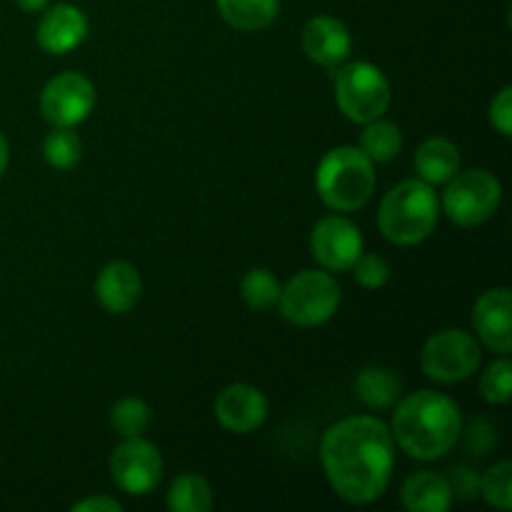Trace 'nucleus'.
Wrapping results in <instances>:
<instances>
[{"mask_svg": "<svg viewBox=\"0 0 512 512\" xmlns=\"http://www.w3.org/2000/svg\"><path fill=\"white\" fill-rule=\"evenodd\" d=\"M320 463L335 493L350 505L375 503L395 468L393 433L373 415L335 423L320 443Z\"/></svg>", "mask_w": 512, "mask_h": 512, "instance_id": "1", "label": "nucleus"}, {"mask_svg": "<svg viewBox=\"0 0 512 512\" xmlns=\"http://www.w3.org/2000/svg\"><path fill=\"white\" fill-rule=\"evenodd\" d=\"M463 415L453 398L435 390H418L398 405L393 438L410 458L438 460L458 443Z\"/></svg>", "mask_w": 512, "mask_h": 512, "instance_id": "2", "label": "nucleus"}, {"mask_svg": "<svg viewBox=\"0 0 512 512\" xmlns=\"http://www.w3.org/2000/svg\"><path fill=\"white\" fill-rule=\"evenodd\" d=\"M440 220V200L425 180H403L383 198L378 225L395 245H418L430 238Z\"/></svg>", "mask_w": 512, "mask_h": 512, "instance_id": "3", "label": "nucleus"}, {"mask_svg": "<svg viewBox=\"0 0 512 512\" xmlns=\"http://www.w3.org/2000/svg\"><path fill=\"white\" fill-rule=\"evenodd\" d=\"M315 188L330 210L338 213L360 210L375 190L373 160L353 145L333 148L320 160Z\"/></svg>", "mask_w": 512, "mask_h": 512, "instance_id": "4", "label": "nucleus"}, {"mask_svg": "<svg viewBox=\"0 0 512 512\" xmlns=\"http://www.w3.org/2000/svg\"><path fill=\"white\" fill-rule=\"evenodd\" d=\"M338 305L340 285L328 270H300L285 288H280V313L298 328H318L328 323Z\"/></svg>", "mask_w": 512, "mask_h": 512, "instance_id": "5", "label": "nucleus"}, {"mask_svg": "<svg viewBox=\"0 0 512 512\" xmlns=\"http://www.w3.org/2000/svg\"><path fill=\"white\" fill-rule=\"evenodd\" d=\"M390 83L383 70L365 60L335 68V100L343 115L353 123H370L388 110Z\"/></svg>", "mask_w": 512, "mask_h": 512, "instance_id": "6", "label": "nucleus"}, {"mask_svg": "<svg viewBox=\"0 0 512 512\" xmlns=\"http://www.w3.org/2000/svg\"><path fill=\"white\" fill-rule=\"evenodd\" d=\"M448 188L443 193V213L460 228H478L488 223L498 210L503 188L493 173L483 168L455 173L448 180Z\"/></svg>", "mask_w": 512, "mask_h": 512, "instance_id": "7", "label": "nucleus"}, {"mask_svg": "<svg viewBox=\"0 0 512 512\" xmlns=\"http://www.w3.org/2000/svg\"><path fill=\"white\" fill-rule=\"evenodd\" d=\"M480 345L465 330H440L433 338L425 340L420 350V365L428 378L435 383H460L470 378L480 365Z\"/></svg>", "mask_w": 512, "mask_h": 512, "instance_id": "8", "label": "nucleus"}, {"mask_svg": "<svg viewBox=\"0 0 512 512\" xmlns=\"http://www.w3.org/2000/svg\"><path fill=\"white\" fill-rule=\"evenodd\" d=\"M95 108V85L83 73H60L40 93V113L53 128H75Z\"/></svg>", "mask_w": 512, "mask_h": 512, "instance_id": "9", "label": "nucleus"}, {"mask_svg": "<svg viewBox=\"0 0 512 512\" xmlns=\"http://www.w3.org/2000/svg\"><path fill=\"white\" fill-rule=\"evenodd\" d=\"M110 478L120 490L130 495H148L158 488L163 478V458L153 443L138 438H125L110 455Z\"/></svg>", "mask_w": 512, "mask_h": 512, "instance_id": "10", "label": "nucleus"}, {"mask_svg": "<svg viewBox=\"0 0 512 512\" xmlns=\"http://www.w3.org/2000/svg\"><path fill=\"white\" fill-rule=\"evenodd\" d=\"M310 250L325 270L345 273L363 253V235L353 220L343 215H328L313 228Z\"/></svg>", "mask_w": 512, "mask_h": 512, "instance_id": "11", "label": "nucleus"}, {"mask_svg": "<svg viewBox=\"0 0 512 512\" xmlns=\"http://www.w3.org/2000/svg\"><path fill=\"white\" fill-rule=\"evenodd\" d=\"M215 418L225 430L235 435L253 433L268 418V400L253 385H228L215 398Z\"/></svg>", "mask_w": 512, "mask_h": 512, "instance_id": "12", "label": "nucleus"}, {"mask_svg": "<svg viewBox=\"0 0 512 512\" xmlns=\"http://www.w3.org/2000/svg\"><path fill=\"white\" fill-rule=\"evenodd\" d=\"M473 328L478 338L493 353H512V323H510V290L493 288L478 298L473 308Z\"/></svg>", "mask_w": 512, "mask_h": 512, "instance_id": "13", "label": "nucleus"}, {"mask_svg": "<svg viewBox=\"0 0 512 512\" xmlns=\"http://www.w3.org/2000/svg\"><path fill=\"white\" fill-rule=\"evenodd\" d=\"M88 15L68 3L45 10L38 23V43L45 53L65 55L88 38Z\"/></svg>", "mask_w": 512, "mask_h": 512, "instance_id": "14", "label": "nucleus"}, {"mask_svg": "<svg viewBox=\"0 0 512 512\" xmlns=\"http://www.w3.org/2000/svg\"><path fill=\"white\" fill-rule=\"evenodd\" d=\"M303 48L313 63L323 68L335 70L348 60L353 40H350L348 28L338 18L330 15H318L310 20L303 30Z\"/></svg>", "mask_w": 512, "mask_h": 512, "instance_id": "15", "label": "nucleus"}, {"mask_svg": "<svg viewBox=\"0 0 512 512\" xmlns=\"http://www.w3.org/2000/svg\"><path fill=\"white\" fill-rule=\"evenodd\" d=\"M140 293H143V280H140L135 265L125 263V260L108 263L98 273V280H95L98 303L113 315H123L133 310L138 305Z\"/></svg>", "mask_w": 512, "mask_h": 512, "instance_id": "16", "label": "nucleus"}, {"mask_svg": "<svg viewBox=\"0 0 512 512\" xmlns=\"http://www.w3.org/2000/svg\"><path fill=\"white\" fill-rule=\"evenodd\" d=\"M400 500L410 512H445L453 503V493L445 475L423 470L405 480Z\"/></svg>", "mask_w": 512, "mask_h": 512, "instance_id": "17", "label": "nucleus"}, {"mask_svg": "<svg viewBox=\"0 0 512 512\" xmlns=\"http://www.w3.org/2000/svg\"><path fill=\"white\" fill-rule=\"evenodd\" d=\"M415 170L428 185H445L460 170V153L448 138H428L415 153Z\"/></svg>", "mask_w": 512, "mask_h": 512, "instance_id": "18", "label": "nucleus"}, {"mask_svg": "<svg viewBox=\"0 0 512 512\" xmlns=\"http://www.w3.org/2000/svg\"><path fill=\"white\" fill-rule=\"evenodd\" d=\"M218 10L228 25L253 33L278 18L280 0H218Z\"/></svg>", "mask_w": 512, "mask_h": 512, "instance_id": "19", "label": "nucleus"}, {"mask_svg": "<svg viewBox=\"0 0 512 512\" xmlns=\"http://www.w3.org/2000/svg\"><path fill=\"white\" fill-rule=\"evenodd\" d=\"M400 390L403 385H400L398 375L390 373L388 368H378V365L363 368L355 378V395L375 410L390 408L400 398Z\"/></svg>", "mask_w": 512, "mask_h": 512, "instance_id": "20", "label": "nucleus"}, {"mask_svg": "<svg viewBox=\"0 0 512 512\" xmlns=\"http://www.w3.org/2000/svg\"><path fill=\"white\" fill-rule=\"evenodd\" d=\"M360 150L368 155L373 163H390L403 150V133L395 123L388 120H370L360 133Z\"/></svg>", "mask_w": 512, "mask_h": 512, "instance_id": "21", "label": "nucleus"}, {"mask_svg": "<svg viewBox=\"0 0 512 512\" xmlns=\"http://www.w3.org/2000/svg\"><path fill=\"white\" fill-rule=\"evenodd\" d=\"M165 505L175 512H208L213 508V490L200 475L183 473L170 485Z\"/></svg>", "mask_w": 512, "mask_h": 512, "instance_id": "22", "label": "nucleus"}, {"mask_svg": "<svg viewBox=\"0 0 512 512\" xmlns=\"http://www.w3.org/2000/svg\"><path fill=\"white\" fill-rule=\"evenodd\" d=\"M43 158L55 170L73 168L83 158V140L73 133V128H53V133L43 140Z\"/></svg>", "mask_w": 512, "mask_h": 512, "instance_id": "23", "label": "nucleus"}, {"mask_svg": "<svg viewBox=\"0 0 512 512\" xmlns=\"http://www.w3.org/2000/svg\"><path fill=\"white\" fill-rule=\"evenodd\" d=\"M240 293H243V300L253 310H265L275 308L280 298V283L268 268H253L245 273L243 283H240Z\"/></svg>", "mask_w": 512, "mask_h": 512, "instance_id": "24", "label": "nucleus"}, {"mask_svg": "<svg viewBox=\"0 0 512 512\" xmlns=\"http://www.w3.org/2000/svg\"><path fill=\"white\" fill-rule=\"evenodd\" d=\"M110 425L123 438H138L150 425V408L140 398H120L110 408Z\"/></svg>", "mask_w": 512, "mask_h": 512, "instance_id": "25", "label": "nucleus"}, {"mask_svg": "<svg viewBox=\"0 0 512 512\" xmlns=\"http://www.w3.org/2000/svg\"><path fill=\"white\" fill-rule=\"evenodd\" d=\"M480 495L488 505L498 510L512 508V463L503 460V463L493 465L488 473L480 478Z\"/></svg>", "mask_w": 512, "mask_h": 512, "instance_id": "26", "label": "nucleus"}, {"mask_svg": "<svg viewBox=\"0 0 512 512\" xmlns=\"http://www.w3.org/2000/svg\"><path fill=\"white\" fill-rule=\"evenodd\" d=\"M480 393L488 403L508 405L512 398V365L508 355H500V360L490 363L480 378Z\"/></svg>", "mask_w": 512, "mask_h": 512, "instance_id": "27", "label": "nucleus"}, {"mask_svg": "<svg viewBox=\"0 0 512 512\" xmlns=\"http://www.w3.org/2000/svg\"><path fill=\"white\" fill-rule=\"evenodd\" d=\"M353 275L358 280V285L368 290H380L388 285L390 280V268L380 255L373 253H360V258L353 263Z\"/></svg>", "mask_w": 512, "mask_h": 512, "instance_id": "28", "label": "nucleus"}, {"mask_svg": "<svg viewBox=\"0 0 512 512\" xmlns=\"http://www.w3.org/2000/svg\"><path fill=\"white\" fill-rule=\"evenodd\" d=\"M445 480H448L453 498L470 500L480 493L478 473H475L473 468H468V465H455V468H450L448 478Z\"/></svg>", "mask_w": 512, "mask_h": 512, "instance_id": "29", "label": "nucleus"}, {"mask_svg": "<svg viewBox=\"0 0 512 512\" xmlns=\"http://www.w3.org/2000/svg\"><path fill=\"white\" fill-rule=\"evenodd\" d=\"M490 123L495 125V130H498L503 138H510V133H512V88L510 85H505V88L495 95L493 103H490Z\"/></svg>", "mask_w": 512, "mask_h": 512, "instance_id": "30", "label": "nucleus"}, {"mask_svg": "<svg viewBox=\"0 0 512 512\" xmlns=\"http://www.w3.org/2000/svg\"><path fill=\"white\" fill-rule=\"evenodd\" d=\"M495 430L483 420H475L468 430V448L475 450L478 455H485V450L495 443Z\"/></svg>", "mask_w": 512, "mask_h": 512, "instance_id": "31", "label": "nucleus"}, {"mask_svg": "<svg viewBox=\"0 0 512 512\" xmlns=\"http://www.w3.org/2000/svg\"><path fill=\"white\" fill-rule=\"evenodd\" d=\"M75 512H120L123 505L118 500L108 498V495H95V498H85L73 505Z\"/></svg>", "mask_w": 512, "mask_h": 512, "instance_id": "32", "label": "nucleus"}, {"mask_svg": "<svg viewBox=\"0 0 512 512\" xmlns=\"http://www.w3.org/2000/svg\"><path fill=\"white\" fill-rule=\"evenodd\" d=\"M18 3L20 10H25V13H40V10L48 8L50 0H15Z\"/></svg>", "mask_w": 512, "mask_h": 512, "instance_id": "33", "label": "nucleus"}, {"mask_svg": "<svg viewBox=\"0 0 512 512\" xmlns=\"http://www.w3.org/2000/svg\"><path fill=\"white\" fill-rule=\"evenodd\" d=\"M5 168H8V143H5L3 133H0V178H3Z\"/></svg>", "mask_w": 512, "mask_h": 512, "instance_id": "34", "label": "nucleus"}]
</instances>
